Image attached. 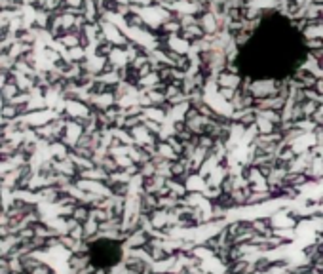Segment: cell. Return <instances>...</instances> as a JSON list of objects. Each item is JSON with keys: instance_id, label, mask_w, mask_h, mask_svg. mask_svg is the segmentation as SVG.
Instances as JSON below:
<instances>
[{"instance_id": "cell-1", "label": "cell", "mask_w": 323, "mask_h": 274, "mask_svg": "<svg viewBox=\"0 0 323 274\" xmlns=\"http://www.w3.org/2000/svg\"><path fill=\"white\" fill-rule=\"evenodd\" d=\"M124 259V244L116 238H97L88 246V261L97 270H110Z\"/></svg>"}]
</instances>
